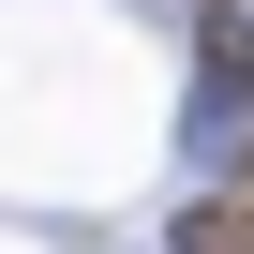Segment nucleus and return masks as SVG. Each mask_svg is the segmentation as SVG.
Returning a JSON list of instances; mask_svg holds the SVG:
<instances>
[{
    "label": "nucleus",
    "mask_w": 254,
    "mask_h": 254,
    "mask_svg": "<svg viewBox=\"0 0 254 254\" xmlns=\"http://www.w3.org/2000/svg\"><path fill=\"white\" fill-rule=\"evenodd\" d=\"M180 254H254V180L239 194H194L180 209Z\"/></svg>",
    "instance_id": "nucleus-2"
},
{
    "label": "nucleus",
    "mask_w": 254,
    "mask_h": 254,
    "mask_svg": "<svg viewBox=\"0 0 254 254\" xmlns=\"http://www.w3.org/2000/svg\"><path fill=\"white\" fill-rule=\"evenodd\" d=\"M194 120H209L224 150H254V15H239V0L194 15Z\"/></svg>",
    "instance_id": "nucleus-1"
},
{
    "label": "nucleus",
    "mask_w": 254,
    "mask_h": 254,
    "mask_svg": "<svg viewBox=\"0 0 254 254\" xmlns=\"http://www.w3.org/2000/svg\"><path fill=\"white\" fill-rule=\"evenodd\" d=\"M194 15H209V0H194Z\"/></svg>",
    "instance_id": "nucleus-3"
}]
</instances>
